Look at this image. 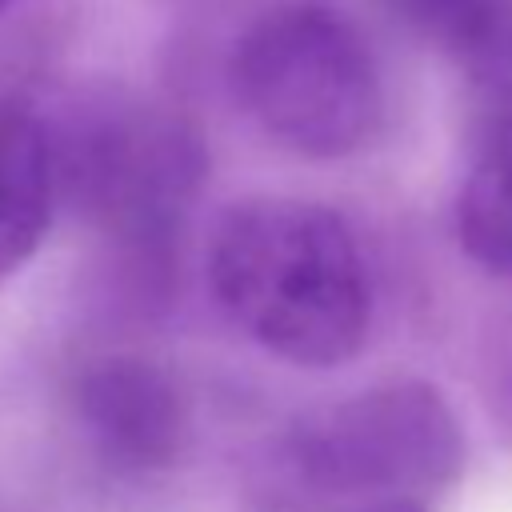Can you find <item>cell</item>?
Here are the masks:
<instances>
[{
  "instance_id": "obj_1",
  "label": "cell",
  "mask_w": 512,
  "mask_h": 512,
  "mask_svg": "<svg viewBox=\"0 0 512 512\" xmlns=\"http://www.w3.org/2000/svg\"><path fill=\"white\" fill-rule=\"evenodd\" d=\"M204 272L220 312L280 364L340 368L368 340V264L348 220L324 204H232L212 228Z\"/></svg>"
},
{
  "instance_id": "obj_2",
  "label": "cell",
  "mask_w": 512,
  "mask_h": 512,
  "mask_svg": "<svg viewBox=\"0 0 512 512\" xmlns=\"http://www.w3.org/2000/svg\"><path fill=\"white\" fill-rule=\"evenodd\" d=\"M232 92L252 124L304 160L360 152L384 116V88L364 36L332 8L276 4L232 48Z\"/></svg>"
},
{
  "instance_id": "obj_3",
  "label": "cell",
  "mask_w": 512,
  "mask_h": 512,
  "mask_svg": "<svg viewBox=\"0 0 512 512\" xmlns=\"http://www.w3.org/2000/svg\"><path fill=\"white\" fill-rule=\"evenodd\" d=\"M280 472L304 500H424L464 472V428L436 384L396 376L300 416L280 440Z\"/></svg>"
},
{
  "instance_id": "obj_4",
  "label": "cell",
  "mask_w": 512,
  "mask_h": 512,
  "mask_svg": "<svg viewBox=\"0 0 512 512\" xmlns=\"http://www.w3.org/2000/svg\"><path fill=\"white\" fill-rule=\"evenodd\" d=\"M56 148V184L136 260H160L180 236L204 176L196 136L148 108H104L68 128Z\"/></svg>"
},
{
  "instance_id": "obj_5",
  "label": "cell",
  "mask_w": 512,
  "mask_h": 512,
  "mask_svg": "<svg viewBox=\"0 0 512 512\" xmlns=\"http://www.w3.org/2000/svg\"><path fill=\"white\" fill-rule=\"evenodd\" d=\"M72 416L96 460L120 476L168 472L192 432L180 380L140 352H108L72 376Z\"/></svg>"
},
{
  "instance_id": "obj_6",
  "label": "cell",
  "mask_w": 512,
  "mask_h": 512,
  "mask_svg": "<svg viewBox=\"0 0 512 512\" xmlns=\"http://www.w3.org/2000/svg\"><path fill=\"white\" fill-rule=\"evenodd\" d=\"M468 76V164L456 188V240L464 256L512 280V16L460 64Z\"/></svg>"
},
{
  "instance_id": "obj_7",
  "label": "cell",
  "mask_w": 512,
  "mask_h": 512,
  "mask_svg": "<svg viewBox=\"0 0 512 512\" xmlns=\"http://www.w3.org/2000/svg\"><path fill=\"white\" fill-rule=\"evenodd\" d=\"M56 196L60 184L48 124L24 100L0 92V284L40 252Z\"/></svg>"
},
{
  "instance_id": "obj_8",
  "label": "cell",
  "mask_w": 512,
  "mask_h": 512,
  "mask_svg": "<svg viewBox=\"0 0 512 512\" xmlns=\"http://www.w3.org/2000/svg\"><path fill=\"white\" fill-rule=\"evenodd\" d=\"M388 12L452 60H468L508 16L512 0H384Z\"/></svg>"
},
{
  "instance_id": "obj_9",
  "label": "cell",
  "mask_w": 512,
  "mask_h": 512,
  "mask_svg": "<svg viewBox=\"0 0 512 512\" xmlns=\"http://www.w3.org/2000/svg\"><path fill=\"white\" fill-rule=\"evenodd\" d=\"M352 512H428V504H424V500H408V496H400V500L360 504V508H352Z\"/></svg>"
},
{
  "instance_id": "obj_10",
  "label": "cell",
  "mask_w": 512,
  "mask_h": 512,
  "mask_svg": "<svg viewBox=\"0 0 512 512\" xmlns=\"http://www.w3.org/2000/svg\"><path fill=\"white\" fill-rule=\"evenodd\" d=\"M8 4H12V0H0V12H4V8H8Z\"/></svg>"
}]
</instances>
